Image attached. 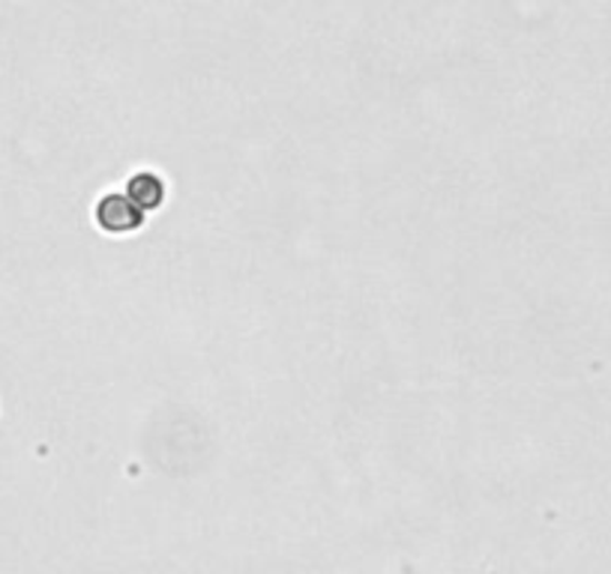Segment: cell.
<instances>
[{
	"label": "cell",
	"instance_id": "obj_1",
	"mask_svg": "<svg viewBox=\"0 0 611 574\" xmlns=\"http://www.w3.org/2000/svg\"><path fill=\"white\" fill-rule=\"evenodd\" d=\"M93 219H97L99 231L106 234H132L139 231L148 222V215L141 210L127 192H109V195L99 198L97 210H93Z\"/></svg>",
	"mask_w": 611,
	"mask_h": 574
},
{
	"label": "cell",
	"instance_id": "obj_2",
	"mask_svg": "<svg viewBox=\"0 0 611 574\" xmlns=\"http://www.w3.org/2000/svg\"><path fill=\"white\" fill-rule=\"evenodd\" d=\"M127 195L148 213L166 204V180L153 171H139L127 180Z\"/></svg>",
	"mask_w": 611,
	"mask_h": 574
}]
</instances>
